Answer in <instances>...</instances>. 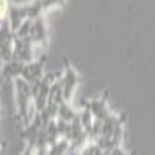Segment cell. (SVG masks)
Here are the masks:
<instances>
[{
	"label": "cell",
	"instance_id": "cell-1",
	"mask_svg": "<svg viewBox=\"0 0 155 155\" xmlns=\"http://www.w3.org/2000/svg\"><path fill=\"white\" fill-rule=\"evenodd\" d=\"M6 9H7L6 0H0V19H2V18H5V15H6Z\"/></svg>",
	"mask_w": 155,
	"mask_h": 155
}]
</instances>
